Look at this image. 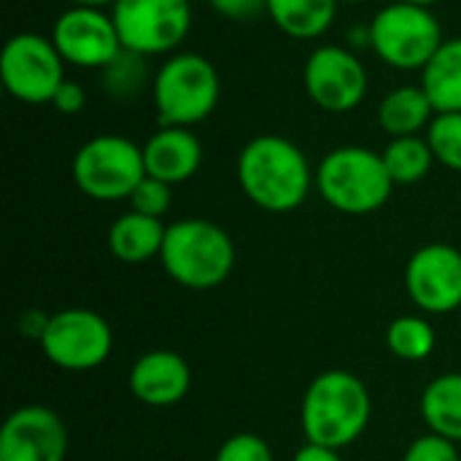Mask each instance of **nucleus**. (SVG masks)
Returning <instances> with one entry per match:
<instances>
[{
	"instance_id": "nucleus-22",
	"label": "nucleus",
	"mask_w": 461,
	"mask_h": 461,
	"mask_svg": "<svg viewBox=\"0 0 461 461\" xmlns=\"http://www.w3.org/2000/svg\"><path fill=\"white\" fill-rule=\"evenodd\" d=\"M154 76L149 70V57L135 54L130 49H122L103 70H100V84L103 92L119 103L135 100L146 86H151Z\"/></svg>"
},
{
	"instance_id": "nucleus-15",
	"label": "nucleus",
	"mask_w": 461,
	"mask_h": 461,
	"mask_svg": "<svg viewBox=\"0 0 461 461\" xmlns=\"http://www.w3.org/2000/svg\"><path fill=\"white\" fill-rule=\"evenodd\" d=\"M192 386V370L184 357L173 351L143 354L130 373L132 394L151 408H167L186 397Z\"/></svg>"
},
{
	"instance_id": "nucleus-1",
	"label": "nucleus",
	"mask_w": 461,
	"mask_h": 461,
	"mask_svg": "<svg viewBox=\"0 0 461 461\" xmlns=\"http://www.w3.org/2000/svg\"><path fill=\"white\" fill-rule=\"evenodd\" d=\"M238 184L257 208L289 213L308 200L316 173L289 138L257 135L238 154Z\"/></svg>"
},
{
	"instance_id": "nucleus-19",
	"label": "nucleus",
	"mask_w": 461,
	"mask_h": 461,
	"mask_svg": "<svg viewBox=\"0 0 461 461\" xmlns=\"http://www.w3.org/2000/svg\"><path fill=\"white\" fill-rule=\"evenodd\" d=\"M338 5V0H267V16L284 35L313 41L332 27Z\"/></svg>"
},
{
	"instance_id": "nucleus-30",
	"label": "nucleus",
	"mask_w": 461,
	"mask_h": 461,
	"mask_svg": "<svg viewBox=\"0 0 461 461\" xmlns=\"http://www.w3.org/2000/svg\"><path fill=\"white\" fill-rule=\"evenodd\" d=\"M51 105H54V111H59V113H65V116H73V113L84 111V105H86V89H84L78 81L65 78V81L59 84V89L54 92Z\"/></svg>"
},
{
	"instance_id": "nucleus-14",
	"label": "nucleus",
	"mask_w": 461,
	"mask_h": 461,
	"mask_svg": "<svg viewBox=\"0 0 461 461\" xmlns=\"http://www.w3.org/2000/svg\"><path fill=\"white\" fill-rule=\"evenodd\" d=\"M68 429L43 405L14 411L0 429V461H65Z\"/></svg>"
},
{
	"instance_id": "nucleus-29",
	"label": "nucleus",
	"mask_w": 461,
	"mask_h": 461,
	"mask_svg": "<svg viewBox=\"0 0 461 461\" xmlns=\"http://www.w3.org/2000/svg\"><path fill=\"white\" fill-rule=\"evenodd\" d=\"M208 5L232 22H251L267 14V0H208Z\"/></svg>"
},
{
	"instance_id": "nucleus-7",
	"label": "nucleus",
	"mask_w": 461,
	"mask_h": 461,
	"mask_svg": "<svg viewBox=\"0 0 461 461\" xmlns=\"http://www.w3.org/2000/svg\"><path fill=\"white\" fill-rule=\"evenodd\" d=\"M143 178V146L124 135H97L86 140L73 157L76 186L100 203L130 200Z\"/></svg>"
},
{
	"instance_id": "nucleus-6",
	"label": "nucleus",
	"mask_w": 461,
	"mask_h": 461,
	"mask_svg": "<svg viewBox=\"0 0 461 461\" xmlns=\"http://www.w3.org/2000/svg\"><path fill=\"white\" fill-rule=\"evenodd\" d=\"M370 49L394 70H424L443 46V27L432 8L392 0L370 22Z\"/></svg>"
},
{
	"instance_id": "nucleus-32",
	"label": "nucleus",
	"mask_w": 461,
	"mask_h": 461,
	"mask_svg": "<svg viewBox=\"0 0 461 461\" xmlns=\"http://www.w3.org/2000/svg\"><path fill=\"white\" fill-rule=\"evenodd\" d=\"M73 5H86V8H113V3L116 0H70Z\"/></svg>"
},
{
	"instance_id": "nucleus-34",
	"label": "nucleus",
	"mask_w": 461,
	"mask_h": 461,
	"mask_svg": "<svg viewBox=\"0 0 461 461\" xmlns=\"http://www.w3.org/2000/svg\"><path fill=\"white\" fill-rule=\"evenodd\" d=\"M338 3H340V5H343V3H346V5H359V3H365V0H338Z\"/></svg>"
},
{
	"instance_id": "nucleus-12",
	"label": "nucleus",
	"mask_w": 461,
	"mask_h": 461,
	"mask_svg": "<svg viewBox=\"0 0 461 461\" xmlns=\"http://www.w3.org/2000/svg\"><path fill=\"white\" fill-rule=\"evenodd\" d=\"M49 38L54 41L65 65H76L86 70H103L122 51L113 16L105 8H86V5L65 8L54 19Z\"/></svg>"
},
{
	"instance_id": "nucleus-21",
	"label": "nucleus",
	"mask_w": 461,
	"mask_h": 461,
	"mask_svg": "<svg viewBox=\"0 0 461 461\" xmlns=\"http://www.w3.org/2000/svg\"><path fill=\"white\" fill-rule=\"evenodd\" d=\"M421 416L432 435L461 443V373H443L424 389Z\"/></svg>"
},
{
	"instance_id": "nucleus-25",
	"label": "nucleus",
	"mask_w": 461,
	"mask_h": 461,
	"mask_svg": "<svg viewBox=\"0 0 461 461\" xmlns=\"http://www.w3.org/2000/svg\"><path fill=\"white\" fill-rule=\"evenodd\" d=\"M427 140L435 154V162L461 173V111L435 113L427 127Z\"/></svg>"
},
{
	"instance_id": "nucleus-13",
	"label": "nucleus",
	"mask_w": 461,
	"mask_h": 461,
	"mask_svg": "<svg viewBox=\"0 0 461 461\" xmlns=\"http://www.w3.org/2000/svg\"><path fill=\"white\" fill-rule=\"evenodd\" d=\"M405 289L421 311H456L461 305V251L448 243L421 246L405 267Z\"/></svg>"
},
{
	"instance_id": "nucleus-4",
	"label": "nucleus",
	"mask_w": 461,
	"mask_h": 461,
	"mask_svg": "<svg viewBox=\"0 0 461 461\" xmlns=\"http://www.w3.org/2000/svg\"><path fill=\"white\" fill-rule=\"evenodd\" d=\"M221 97L216 65L194 51L170 54L154 73L151 100L162 127H194L205 122Z\"/></svg>"
},
{
	"instance_id": "nucleus-3",
	"label": "nucleus",
	"mask_w": 461,
	"mask_h": 461,
	"mask_svg": "<svg viewBox=\"0 0 461 461\" xmlns=\"http://www.w3.org/2000/svg\"><path fill=\"white\" fill-rule=\"evenodd\" d=\"M159 259L176 284L205 292L224 284L232 273L235 243L208 219H181L167 227Z\"/></svg>"
},
{
	"instance_id": "nucleus-11",
	"label": "nucleus",
	"mask_w": 461,
	"mask_h": 461,
	"mask_svg": "<svg viewBox=\"0 0 461 461\" xmlns=\"http://www.w3.org/2000/svg\"><path fill=\"white\" fill-rule=\"evenodd\" d=\"M367 68L346 46L324 43L311 51L303 68V86L313 105L327 113L357 111L367 97Z\"/></svg>"
},
{
	"instance_id": "nucleus-9",
	"label": "nucleus",
	"mask_w": 461,
	"mask_h": 461,
	"mask_svg": "<svg viewBox=\"0 0 461 461\" xmlns=\"http://www.w3.org/2000/svg\"><path fill=\"white\" fill-rule=\"evenodd\" d=\"M0 78L14 100L43 105L51 103L65 81V59L51 38L41 32H16L0 51Z\"/></svg>"
},
{
	"instance_id": "nucleus-31",
	"label": "nucleus",
	"mask_w": 461,
	"mask_h": 461,
	"mask_svg": "<svg viewBox=\"0 0 461 461\" xmlns=\"http://www.w3.org/2000/svg\"><path fill=\"white\" fill-rule=\"evenodd\" d=\"M294 461H343L338 456L335 448H324V446H316V443H308L303 446L297 454H294Z\"/></svg>"
},
{
	"instance_id": "nucleus-33",
	"label": "nucleus",
	"mask_w": 461,
	"mask_h": 461,
	"mask_svg": "<svg viewBox=\"0 0 461 461\" xmlns=\"http://www.w3.org/2000/svg\"><path fill=\"white\" fill-rule=\"evenodd\" d=\"M400 3H411V5H424V8H432V5H438L440 0H400Z\"/></svg>"
},
{
	"instance_id": "nucleus-28",
	"label": "nucleus",
	"mask_w": 461,
	"mask_h": 461,
	"mask_svg": "<svg viewBox=\"0 0 461 461\" xmlns=\"http://www.w3.org/2000/svg\"><path fill=\"white\" fill-rule=\"evenodd\" d=\"M402 461H459V451L454 440H446L440 435H424L405 451Z\"/></svg>"
},
{
	"instance_id": "nucleus-10",
	"label": "nucleus",
	"mask_w": 461,
	"mask_h": 461,
	"mask_svg": "<svg viewBox=\"0 0 461 461\" xmlns=\"http://www.w3.org/2000/svg\"><path fill=\"white\" fill-rule=\"evenodd\" d=\"M41 348L51 365L70 373H84L100 367L111 357L113 332L100 313L70 308L43 321Z\"/></svg>"
},
{
	"instance_id": "nucleus-23",
	"label": "nucleus",
	"mask_w": 461,
	"mask_h": 461,
	"mask_svg": "<svg viewBox=\"0 0 461 461\" xmlns=\"http://www.w3.org/2000/svg\"><path fill=\"white\" fill-rule=\"evenodd\" d=\"M381 157L394 184H419L421 178H427L435 162L429 140L421 135L392 138L381 151Z\"/></svg>"
},
{
	"instance_id": "nucleus-8",
	"label": "nucleus",
	"mask_w": 461,
	"mask_h": 461,
	"mask_svg": "<svg viewBox=\"0 0 461 461\" xmlns=\"http://www.w3.org/2000/svg\"><path fill=\"white\" fill-rule=\"evenodd\" d=\"M122 49L170 57L192 30L189 0H116L111 8Z\"/></svg>"
},
{
	"instance_id": "nucleus-18",
	"label": "nucleus",
	"mask_w": 461,
	"mask_h": 461,
	"mask_svg": "<svg viewBox=\"0 0 461 461\" xmlns=\"http://www.w3.org/2000/svg\"><path fill=\"white\" fill-rule=\"evenodd\" d=\"M435 105L427 97L424 86H397L378 105V127L392 138H408L427 132L435 119Z\"/></svg>"
},
{
	"instance_id": "nucleus-24",
	"label": "nucleus",
	"mask_w": 461,
	"mask_h": 461,
	"mask_svg": "<svg viewBox=\"0 0 461 461\" xmlns=\"http://www.w3.org/2000/svg\"><path fill=\"white\" fill-rule=\"evenodd\" d=\"M386 343L394 357H400L405 362H421L435 348V330L427 319L400 316L389 324Z\"/></svg>"
},
{
	"instance_id": "nucleus-20",
	"label": "nucleus",
	"mask_w": 461,
	"mask_h": 461,
	"mask_svg": "<svg viewBox=\"0 0 461 461\" xmlns=\"http://www.w3.org/2000/svg\"><path fill=\"white\" fill-rule=\"evenodd\" d=\"M421 86L438 113L461 111V38H446L421 70Z\"/></svg>"
},
{
	"instance_id": "nucleus-16",
	"label": "nucleus",
	"mask_w": 461,
	"mask_h": 461,
	"mask_svg": "<svg viewBox=\"0 0 461 461\" xmlns=\"http://www.w3.org/2000/svg\"><path fill=\"white\" fill-rule=\"evenodd\" d=\"M146 176L170 186L189 181L203 165V143L189 127H159L143 143Z\"/></svg>"
},
{
	"instance_id": "nucleus-5",
	"label": "nucleus",
	"mask_w": 461,
	"mask_h": 461,
	"mask_svg": "<svg viewBox=\"0 0 461 461\" xmlns=\"http://www.w3.org/2000/svg\"><path fill=\"white\" fill-rule=\"evenodd\" d=\"M316 186L335 211L365 216L389 203L394 181L381 154L365 146H340L319 162Z\"/></svg>"
},
{
	"instance_id": "nucleus-26",
	"label": "nucleus",
	"mask_w": 461,
	"mask_h": 461,
	"mask_svg": "<svg viewBox=\"0 0 461 461\" xmlns=\"http://www.w3.org/2000/svg\"><path fill=\"white\" fill-rule=\"evenodd\" d=\"M170 203H173V186L165 184V181H159V178H151V176H146L135 186V192L130 194L132 211L146 213V216H154V219H162L167 213Z\"/></svg>"
},
{
	"instance_id": "nucleus-27",
	"label": "nucleus",
	"mask_w": 461,
	"mask_h": 461,
	"mask_svg": "<svg viewBox=\"0 0 461 461\" xmlns=\"http://www.w3.org/2000/svg\"><path fill=\"white\" fill-rule=\"evenodd\" d=\"M213 461H273V454H270V446L259 435L240 432L221 443Z\"/></svg>"
},
{
	"instance_id": "nucleus-2",
	"label": "nucleus",
	"mask_w": 461,
	"mask_h": 461,
	"mask_svg": "<svg viewBox=\"0 0 461 461\" xmlns=\"http://www.w3.org/2000/svg\"><path fill=\"white\" fill-rule=\"evenodd\" d=\"M370 411L367 386L346 370H330L308 386L300 421L308 443L340 451L367 429Z\"/></svg>"
},
{
	"instance_id": "nucleus-17",
	"label": "nucleus",
	"mask_w": 461,
	"mask_h": 461,
	"mask_svg": "<svg viewBox=\"0 0 461 461\" xmlns=\"http://www.w3.org/2000/svg\"><path fill=\"white\" fill-rule=\"evenodd\" d=\"M165 232H167V227H162L159 219L130 211V213H122L111 224L108 249L116 259L130 262V265H140V262H149L151 257H159L162 243H165Z\"/></svg>"
}]
</instances>
